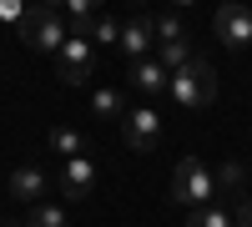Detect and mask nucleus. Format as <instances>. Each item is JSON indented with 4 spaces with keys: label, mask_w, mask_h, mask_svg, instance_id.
Here are the masks:
<instances>
[{
    "label": "nucleus",
    "mask_w": 252,
    "mask_h": 227,
    "mask_svg": "<svg viewBox=\"0 0 252 227\" xmlns=\"http://www.w3.org/2000/svg\"><path fill=\"white\" fill-rule=\"evenodd\" d=\"M212 96H217V71H212V61L192 56L182 71H172V101H177V106L202 111V106H212Z\"/></svg>",
    "instance_id": "obj_1"
},
{
    "label": "nucleus",
    "mask_w": 252,
    "mask_h": 227,
    "mask_svg": "<svg viewBox=\"0 0 252 227\" xmlns=\"http://www.w3.org/2000/svg\"><path fill=\"white\" fill-rule=\"evenodd\" d=\"M212 192H217V177L197 157H182L177 172H172V202L187 212H202V207H212Z\"/></svg>",
    "instance_id": "obj_2"
},
{
    "label": "nucleus",
    "mask_w": 252,
    "mask_h": 227,
    "mask_svg": "<svg viewBox=\"0 0 252 227\" xmlns=\"http://www.w3.org/2000/svg\"><path fill=\"white\" fill-rule=\"evenodd\" d=\"M20 35H26L31 51L56 56L61 46H66V15H61V5H31L26 20H20Z\"/></svg>",
    "instance_id": "obj_3"
},
{
    "label": "nucleus",
    "mask_w": 252,
    "mask_h": 227,
    "mask_svg": "<svg viewBox=\"0 0 252 227\" xmlns=\"http://www.w3.org/2000/svg\"><path fill=\"white\" fill-rule=\"evenodd\" d=\"M121 141L131 152H157V141H161V116L157 106H131L121 116Z\"/></svg>",
    "instance_id": "obj_4"
},
{
    "label": "nucleus",
    "mask_w": 252,
    "mask_h": 227,
    "mask_svg": "<svg viewBox=\"0 0 252 227\" xmlns=\"http://www.w3.org/2000/svg\"><path fill=\"white\" fill-rule=\"evenodd\" d=\"M91 71H96V46L91 40H66V46L56 51V76L66 81V86L91 81Z\"/></svg>",
    "instance_id": "obj_5"
},
{
    "label": "nucleus",
    "mask_w": 252,
    "mask_h": 227,
    "mask_svg": "<svg viewBox=\"0 0 252 227\" xmlns=\"http://www.w3.org/2000/svg\"><path fill=\"white\" fill-rule=\"evenodd\" d=\"M5 192H10V202H26V207H35V202L51 197V177L40 172L35 162H20V167L10 172V182H5Z\"/></svg>",
    "instance_id": "obj_6"
},
{
    "label": "nucleus",
    "mask_w": 252,
    "mask_h": 227,
    "mask_svg": "<svg viewBox=\"0 0 252 227\" xmlns=\"http://www.w3.org/2000/svg\"><path fill=\"white\" fill-rule=\"evenodd\" d=\"M212 31H217L222 46H232V51L252 46V10H247V5H222V10L212 15Z\"/></svg>",
    "instance_id": "obj_7"
},
{
    "label": "nucleus",
    "mask_w": 252,
    "mask_h": 227,
    "mask_svg": "<svg viewBox=\"0 0 252 227\" xmlns=\"http://www.w3.org/2000/svg\"><path fill=\"white\" fill-rule=\"evenodd\" d=\"M91 187H96V162H91V157H71V162H61V197H66V202L91 197Z\"/></svg>",
    "instance_id": "obj_8"
},
{
    "label": "nucleus",
    "mask_w": 252,
    "mask_h": 227,
    "mask_svg": "<svg viewBox=\"0 0 252 227\" xmlns=\"http://www.w3.org/2000/svg\"><path fill=\"white\" fill-rule=\"evenodd\" d=\"M157 46V31H152V15H131V20H121V56L126 61H146V51Z\"/></svg>",
    "instance_id": "obj_9"
},
{
    "label": "nucleus",
    "mask_w": 252,
    "mask_h": 227,
    "mask_svg": "<svg viewBox=\"0 0 252 227\" xmlns=\"http://www.w3.org/2000/svg\"><path fill=\"white\" fill-rule=\"evenodd\" d=\"M131 86H136L141 96H172V71H166L157 56L131 61Z\"/></svg>",
    "instance_id": "obj_10"
},
{
    "label": "nucleus",
    "mask_w": 252,
    "mask_h": 227,
    "mask_svg": "<svg viewBox=\"0 0 252 227\" xmlns=\"http://www.w3.org/2000/svg\"><path fill=\"white\" fill-rule=\"evenodd\" d=\"M91 116H101V121H121V116H126L121 91H116V86H96V91H91Z\"/></svg>",
    "instance_id": "obj_11"
},
{
    "label": "nucleus",
    "mask_w": 252,
    "mask_h": 227,
    "mask_svg": "<svg viewBox=\"0 0 252 227\" xmlns=\"http://www.w3.org/2000/svg\"><path fill=\"white\" fill-rule=\"evenodd\" d=\"M51 157H61V162L86 157V141H81V131H76V127H56V131H51Z\"/></svg>",
    "instance_id": "obj_12"
},
{
    "label": "nucleus",
    "mask_w": 252,
    "mask_h": 227,
    "mask_svg": "<svg viewBox=\"0 0 252 227\" xmlns=\"http://www.w3.org/2000/svg\"><path fill=\"white\" fill-rule=\"evenodd\" d=\"M152 31H157V46H177V40H187V26H182V15H177V10L152 15Z\"/></svg>",
    "instance_id": "obj_13"
},
{
    "label": "nucleus",
    "mask_w": 252,
    "mask_h": 227,
    "mask_svg": "<svg viewBox=\"0 0 252 227\" xmlns=\"http://www.w3.org/2000/svg\"><path fill=\"white\" fill-rule=\"evenodd\" d=\"M26 227H71V217H66L61 202H35L31 217H26Z\"/></svg>",
    "instance_id": "obj_14"
},
{
    "label": "nucleus",
    "mask_w": 252,
    "mask_h": 227,
    "mask_svg": "<svg viewBox=\"0 0 252 227\" xmlns=\"http://www.w3.org/2000/svg\"><path fill=\"white\" fill-rule=\"evenodd\" d=\"M187 227H232V212H227L222 202H212V207H202V212L187 217Z\"/></svg>",
    "instance_id": "obj_15"
},
{
    "label": "nucleus",
    "mask_w": 252,
    "mask_h": 227,
    "mask_svg": "<svg viewBox=\"0 0 252 227\" xmlns=\"http://www.w3.org/2000/svg\"><path fill=\"white\" fill-rule=\"evenodd\" d=\"M91 46H121V20H111V15H96Z\"/></svg>",
    "instance_id": "obj_16"
},
{
    "label": "nucleus",
    "mask_w": 252,
    "mask_h": 227,
    "mask_svg": "<svg viewBox=\"0 0 252 227\" xmlns=\"http://www.w3.org/2000/svg\"><path fill=\"white\" fill-rule=\"evenodd\" d=\"M232 227H252V192H242V197H232Z\"/></svg>",
    "instance_id": "obj_17"
},
{
    "label": "nucleus",
    "mask_w": 252,
    "mask_h": 227,
    "mask_svg": "<svg viewBox=\"0 0 252 227\" xmlns=\"http://www.w3.org/2000/svg\"><path fill=\"white\" fill-rule=\"evenodd\" d=\"M217 182H222L227 192H237V197H242V162H222V172H217Z\"/></svg>",
    "instance_id": "obj_18"
},
{
    "label": "nucleus",
    "mask_w": 252,
    "mask_h": 227,
    "mask_svg": "<svg viewBox=\"0 0 252 227\" xmlns=\"http://www.w3.org/2000/svg\"><path fill=\"white\" fill-rule=\"evenodd\" d=\"M0 20H26V10H20V0H0Z\"/></svg>",
    "instance_id": "obj_19"
},
{
    "label": "nucleus",
    "mask_w": 252,
    "mask_h": 227,
    "mask_svg": "<svg viewBox=\"0 0 252 227\" xmlns=\"http://www.w3.org/2000/svg\"><path fill=\"white\" fill-rule=\"evenodd\" d=\"M0 227H20V222H0Z\"/></svg>",
    "instance_id": "obj_20"
}]
</instances>
